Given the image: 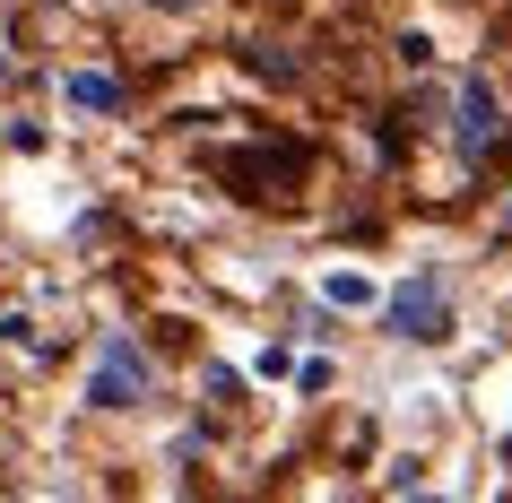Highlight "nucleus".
I'll list each match as a JSON object with an SVG mask.
<instances>
[{
	"mask_svg": "<svg viewBox=\"0 0 512 503\" xmlns=\"http://www.w3.org/2000/svg\"><path fill=\"white\" fill-rule=\"evenodd\" d=\"M322 295H330V304H348V313H365V304H374V278H356V269H330Z\"/></svg>",
	"mask_w": 512,
	"mask_h": 503,
	"instance_id": "obj_6",
	"label": "nucleus"
},
{
	"mask_svg": "<svg viewBox=\"0 0 512 503\" xmlns=\"http://www.w3.org/2000/svg\"><path fill=\"white\" fill-rule=\"evenodd\" d=\"M0 131H9V122H0Z\"/></svg>",
	"mask_w": 512,
	"mask_h": 503,
	"instance_id": "obj_10",
	"label": "nucleus"
},
{
	"mask_svg": "<svg viewBox=\"0 0 512 503\" xmlns=\"http://www.w3.org/2000/svg\"><path fill=\"white\" fill-rule=\"evenodd\" d=\"M148 399V356L131 347V330L96 339V373H87V408H139Z\"/></svg>",
	"mask_w": 512,
	"mask_h": 503,
	"instance_id": "obj_4",
	"label": "nucleus"
},
{
	"mask_svg": "<svg viewBox=\"0 0 512 503\" xmlns=\"http://www.w3.org/2000/svg\"><path fill=\"white\" fill-rule=\"evenodd\" d=\"M61 96H70L79 113H122V87L96 79V70H70V79H61Z\"/></svg>",
	"mask_w": 512,
	"mask_h": 503,
	"instance_id": "obj_5",
	"label": "nucleus"
},
{
	"mask_svg": "<svg viewBox=\"0 0 512 503\" xmlns=\"http://www.w3.org/2000/svg\"><path fill=\"white\" fill-rule=\"evenodd\" d=\"M452 148H460V165H495V148H504V96H495V79H486V70H469V79H460Z\"/></svg>",
	"mask_w": 512,
	"mask_h": 503,
	"instance_id": "obj_2",
	"label": "nucleus"
},
{
	"mask_svg": "<svg viewBox=\"0 0 512 503\" xmlns=\"http://www.w3.org/2000/svg\"><path fill=\"white\" fill-rule=\"evenodd\" d=\"M391 339H417V347H443L452 339V295H443V269H417L408 287H391Z\"/></svg>",
	"mask_w": 512,
	"mask_h": 503,
	"instance_id": "obj_3",
	"label": "nucleus"
},
{
	"mask_svg": "<svg viewBox=\"0 0 512 503\" xmlns=\"http://www.w3.org/2000/svg\"><path fill=\"white\" fill-rule=\"evenodd\" d=\"M504 226H512V209H504Z\"/></svg>",
	"mask_w": 512,
	"mask_h": 503,
	"instance_id": "obj_8",
	"label": "nucleus"
},
{
	"mask_svg": "<svg viewBox=\"0 0 512 503\" xmlns=\"http://www.w3.org/2000/svg\"><path fill=\"white\" fill-rule=\"evenodd\" d=\"M217 183L235 191V200H252V209H270V200H296L304 174H313V157H304L296 139H243V148H217Z\"/></svg>",
	"mask_w": 512,
	"mask_h": 503,
	"instance_id": "obj_1",
	"label": "nucleus"
},
{
	"mask_svg": "<svg viewBox=\"0 0 512 503\" xmlns=\"http://www.w3.org/2000/svg\"><path fill=\"white\" fill-rule=\"evenodd\" d=\"M148 9H191V0H148Z\"/></svg>",
	"mask_w": 512,
	"mask_h": 503,
	"instance_id": "obj_7",
	"label": "nucleus"
},
{
	"mask_svg": "<svg viewBox=\"0 0 512 503\" xmlns=\"http://www.w3.org/2000/svg\"><path fill=\"white\" fill-rule=\"evenodd\" d=\"M504 460H512V443H504Z\"/></svg>",
	"mask_w": 512,
	"mask_h": 503,
	"instance_id": "obj_9",
	"label": "nucleus"
}]
</instances>
